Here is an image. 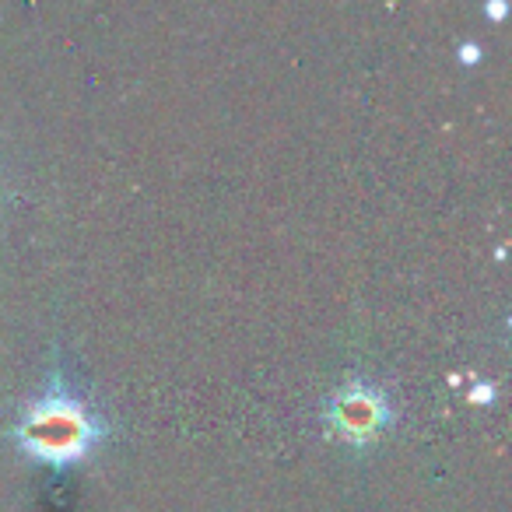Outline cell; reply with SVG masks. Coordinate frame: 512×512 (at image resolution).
Instances as JSON below:
<instances>
[{"label":"cell","instance_id":"obj_4","mask_svg":"<svg viewBox=\"0 0 512 512\" xmlns=\"http://www.w3.org/2000/svg\"><path fill=\"white\" fill-rule=\"evenodd\" d=\"M477 57H481L477 46H463V64H477Z\"/></svg>","mask_w":512,"mask_h":512},{"label":"cell","instance_id":"obj_2","mask_svg":"<svg viewBox=\"0 0 512 512\" xmlns=\"http://www.w3.org/2000/svg\"><path fill=\"white\" fill-rule=\"evenodd\" d=\"M323 421H327L330 435L341 439L351 449H369L379 435L390 428L393 407L379 386L365 383V379H351L348 386L334 393L323 407Z\"/></svg>","mask_w":512,"mask_h":512},{"label":"cell","instance_id":"obj_3","mask_svg":"<svg viewBox=\"0 0 512 512\" xmlns=\"http://www.w3.org/2000/svg\"><path fill=\"white\" fill-rule=\"evenodd\" d=\"M488 15H491V18H495V22H498V18L505 15V0H491V4H488Z\"/></svg>","mask_w":512,"mask_h":512},{"label":"cell","instance_id":"obj_1","mask_svg":"<svg viewBox=\"0 0 512 512\" xmlns=\"http://www.w3.org/2000/svg\"><path fill=\"white\" fill-rule=\"evenodd\" d=\"M106 435V421L92 411L81 397L67 393L60 379L46 386L36 400H29L22 421L15 425V442L32 460L53 463V467H71L85 460Z\"/></svg>","mask_w":512,"mask_h":512}]
</instances>
